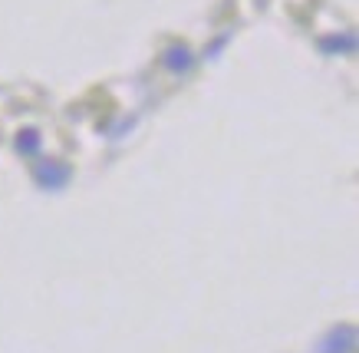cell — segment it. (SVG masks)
I'll list each match as a JSON object with an SVG mask.
<instances>
[{
  "label": "cell",
  "mask_w": 359,
  "mask_h": 353,
  "mask_svg": "<svg viewBox=\"0 0 359 353\" xmlns=\"http://www.w3.org/2000/svg\"><path fill=\"white\" fill-rule=\"evenodd\" d=\"M356 347V331L343 324V327H333V331L320 340V353H353Z\"/></svg>",
  "instance_id": "obj_1"
},
{
  "label": "cell",
  "mask_w": 359,
  "mask_h": 353,
  "mask_svg": "<svg viewBox=\"0 0 359 353\" xmlns=\"http://www.w3.org/2000/svg\"><path fill=\"white\" fill-rule=\"evenodd\" d=\"M33 175H36V182L46 188H63L66 182H69V168L60 166V162H40Z\"/></svg>",
  "instance_id": "obj_2"
},
{
  "label": "cell",
  "mask_w": 359,
  "mask_h": 353,
  "mask_svg": "<svg viewBox=\"0 0 359 353\" xmlns=\"http://www.w3.org/2000/svg\"><path fill=\"white\" fill-rule=\"evenodd\" d=\"M188 63H191V60H188V50H178V46H175V50L165 53V67L168 69H185Z\"/></svg>",
  "instance_id": "obj_3"
},
{
  "label": "cell",
  "mask_w": 359,
  "mask_h": 353,
  "mask_svg": "<svg viewBox=\"0 0 359 353\" xmlns=\"http://www.w3.org/2000/svg\"><path fill=\"white\" fill-rule=\"evenodd\" d=\"M17 149H20V152H27V155H33L36 149H40V135L33 133V129H30V133H23L20 139H17Z\"/></svg>",
  "instance_id": "obj_4"
},
{
  "label": "cell",
  "mask_w": 359,
  "mask_h": 353,
  "mask_svg": "<svg viewBox=\"0 0 359 353\" xmlns=\"http://www.w3.org/2000/svg\"><path fill=\"white\" fill-rule=\"evenodd\" d=\"M323 50H346V53H353L356 50V40L353 36H343V40H323Z\"/></svg>",
  "instance_id": "obj_5"
}]
</instances>
